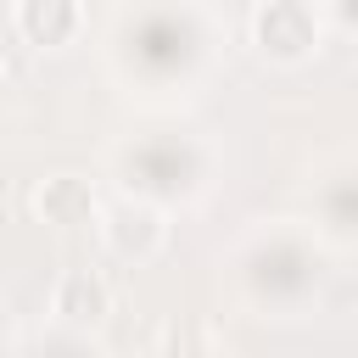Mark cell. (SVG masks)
<instances>
[{
	"instance_id": "1",
	"label": "cell",
	"mask_w": 358,
	"mask_h": 358,
	"mask_svg": "<svg viewBox=\"0 0 358 358\" xmlns=\"http://www.w3.org/2000/svg\"><path fill=\"white\" fill-rule=\"evenodd\" d=\"M241 285L257 308L296 313L319 291V246L291 224H268L241 246Z\"/></svg>"
},
{
	"instance_id": "2",
	"label": "cell",
	"mask_w": 358,
	"mask_h": 358,
	"mask_svg": "<svg viewBox=\"0 0 358 358\" xmlns=\"http://www.w3.org/2000/svg\"><path fill=\"white\" fill-rule=\"evenodd\" d=\"M123 173H129V190H140L151 201H185L207 179V151L196 140H185V134L145 140V145L123 151Z\"/></svg>"
},
{
	"instance_id": "3",
	"label": "cell",
	"mask_w": 358,
	"mask_h": 358,
	"mask_svg": "<svg viewBox=\"0 0 358 358\" xmlns=\"http://www.w3.org/2000/svg\"><path fill=\"white\" fill-rule=\"evenodd\" d=\"M319 39H324V28H319L313 0H263V6L252 11V45H257V56L274 62V67H302V62H313Z\"/></svg>"
},
{
	"instance_id": "4",
	"label": "cell",
	"mask_w": 358,
	"mask_h": 358,
	"mask_svg": "<svg viewBox=\"0 0 358 358\" xmlns=\"http://www.w3.org/2000/svg\"><path fill=\"white\" fill-rule=\"evenodd\" d=\"M101 241H106V252H112L117 263H134V268L151 263V257L168 246V213H162V201L129 190L123 201H112V207L101 213Z\"/></svg>"
},
{
	"instance_id": "5",
	"label": "cell",
	"mask_w": 358,
	"mask_h": 358,
	"mask_svg": "<svg viewBox=\"0 0 358 358\" xmlns=\"http://www.w3.org/2000/svg\"><path fill=\"white\" fill-rule=\"evenodd\" d=\"M106 313H112V285H106L95 268H67V274H56V285H50V319H56V324L95 330V324H106Z\"/></svg>"
},
{
	"instance_id": "6",
	"label": "cell",
	"mask_w": 358,
	"mask_h": 358,
	"mask_svg": "<svg viewBox=\"0 0 358 358\" xmlns=\"http://www.w3.org/2000/svg\"><path fill=\"white\" fill-rule=\"evenodd\" d=\"M34 213L45 218V224H56V229H84V224H101V196H95V185L90 179H78V173H50V179H39L34 185Z\"/></svg>"
},
{
	"instance_id": "7",
	"label": "cell",
	"mask_w": 358,
	"mask_h": 358,
	"mask_svg": "<svg viewBox=\"0 0 358 358\" xmlns=\"http://www.w3.org/2000/svg\"><path fill=\"white\" fill-rule=\"evenodd\" d=\"M11 28H17V39L39 45V50H62L67 39H78L84 6L78 0H17L11 6Z\"/></svg>"
},
{
	"instance_id": "8",
	"label": "cell",
	"mask_w": 358,
	"mask_h": 358,
	"mask_svg": "<svg viewBox=\"0 0 358 358\" xmlns=\"http://www.w3.org/2000/svg\"><path fill=\"white\" fill-rule=\"evenodd\" d=\"M324 218L336 235L358 241V173H341L330 190H324Z\"/></svg>"
},
{
	"instance_id": "9",
	"label": "cell",
	"mask_w": 358,
	"mask_h": 358,
	"mask_svg": "<svg viewBox=\"0 0 358 358\" xmlns=\"http://www.w3.org/2000/svg\"><path fill=\"white\" fill-rule=\"evenodd\" d=\"M330 11H336V22H341V28H352V34H358V0H330Z\"/></svg>"
}]
</instances>
